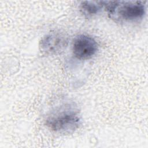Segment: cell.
I'll use <instances>...</instances> for the list:
<instances>
[{"mask_svg":"<svg viewBox=\"0 0 148 148\" xmlns=\"http://www.w3.org/2000/svg\"><path fill=\"white\" fill-rule=\"evenodd\" d=\"M109 17L119 23H132L142 19L146 12L143 2L134 1H103Z\"/></svg>","mask_w":148,"mask_h":148,"instance_id":"6da1fadb","label":"cell"},{"mask_svg":"<svg viewBox=\"0 0 148 148\" xmlns=\"http://www.w3.org/2000/svg\"><path fill=\"white\" fill-rule=\"evenodd\" d=\"M80 121L77 113L73 110L68 109L49 117L46 120V125L56 133L68 134L77 129Z\"/></svg>","mask_w":148,"mask_h":148,"instance_id":"7a4b0ae2","label":"cell"},{"mask_svg":"<svg viewBox=\"0 0 148 148\" xmlns=\"http://www.w3.org/2000/svg\"><path fill=\"white\" fill-rule=\"evenodd\" d=\"M98 50V44L91 36L82 34L73 40L72 52L79 60H87L94 56Z\"/></svg>","mask_w":148,"mask_h":148,"instance_id":"3957f363","label":"cell"},{"mask_svg":"<svg viewBox=\"0 0 148 148\" xmlns=\"http://www.w3.org/2000/svg\"><path fill=\"white\" fill-rule=\"evenodd\" d=\"M67 45V39L62 34L51 32L44 36L39 42L41 51L47 54H53L61 51Z\"/></svg>","mask_w":148,"mask_h":148,"instance_id":"277c9868","label":"cell"},{"mask_svg":"<svg viewBox=\"0 0 148 148\" xmlns=\"http://www.w3.org/2000/svg\"><path fill=\"white\" fill-rule=\"evenodd\" d=\"M104 8L103 1H82L80 10L86 17H90L99 13Z\"/></svg>","mask_w":148,"mask_h":148,"instance_id":"5b68a950","label":"cell"}]
</instances>
